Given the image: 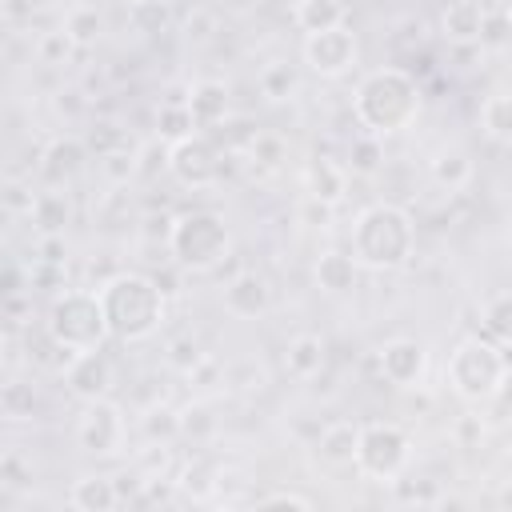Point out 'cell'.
<instances>
[{"mask_svg": "<svg viewBox=\"0 0 512 512\" xmlns=\"http://www.w3.org/2000/svg\"><path fill=\"white\" fill-rule=\"evenodd\" d=\"M484 4L480 0H452L444 12H440V32L448 44L456 48H472L480 44V32H484Z\"/></svg>", "mask_w": 512, "mask_h": 512, "instance_id": "e0dca14e", "label": "cell"}, {"mask_svg": "<svg viewBox=\"0 0 512 512\" xmlns=\"http://www.w3.org/2000/svg\"><path fill=\"white\" fill-rule=\"evenodd\" d=\"M316 500L312 496H304V492H292V488H276V492H268V496H260L256 500V508H312Z\"/></svg>", "mask_w": 512, "mask_h": 512, "instance_id": "bcb514c9", "label": "cell"}, {"mask_svg": "<svg viewBox=\"0 0 512 512\" xmlns=\"http://www.w3.org/2000/svg\"><path fill=\"white\" fill-rule=\"evenodd\" d=\"M224 156H228V152H224L208 132H192L188 140L168 144V176H172L180 188L204 192V188H212V184L224 176Z\"/></svg>", "mask_w": 512, "mask_h": 512, "instance_id": "ba28073f", "label": "cell"}, {"mask_svg": "<svg viewBox=\"0 0 512 512\" xmlns=\"http://www.w3.org/2000/svg\"><path fill=\"white\" fill-rule=\"evenodd\" d=\"M0 408H4L8 420H24V416H32V408H36V392H32V384L8 376V384L0 388Z\"/></svg>", "mask_w": 512, "mask_h": 512, "instance_id": "8d00e7d4", "label": "cell"}, {"mask_svg": "<svg viewBox=\"0 0 512 512\" xmlns=\"http://www.w3.org/2000/svg\"><path fill=\"white\" fill-rule=\"evenodd\" d=\"M32 260L64 264V260H68V244H64V236H40V240H36V256H32Z\"/></svg>", "mask_w": 512, "mask_h": 512, "instance_id": "c3c4849f", "label": "cell"}, {"mask_svg": "<svg viewBox=\"0 0 512 512\" xmlns=\"http://www.w3.org/2000/svg\"><path fill=\"white\" fill-rule=\"evenodd\" d=\"M64 384H68V392H72L76 400H100V396L112 392L116 368H112V360H108L100 348H92V352H80V356L72 360V368L64 372Z\"/></svg>", "mask_w": 512, "mask_h": 512, "instance_id": "4fadbf2b", "label": "cell"}, {"mask_svg": "<svg viewBox=\"0 0 512 512\" xmlns=\"http://www.w3.org/2000/svg\"><path fill=\"white\" fill-rule=\"evenodd\" d=\"M68 504L80 508V512H112V508L120 504V484L108 480V476L88 472V476H80V480L72 484Z\"/></svg>", "mask_w": 512, "mask_h": 512, "instance_id": "603a6c76", "label": "cell"}, {"mask_svg": "<svg viewBox=\"0 0 512 512\" xmlns=\"http://www.w3.org/2000/svg\"><path fill=\"white\" fill-rule=\"evenodd\" d=\"M28 220L36 228V236H64V228L72 220V204L60 188H44V192H36V204H32Z\"/></svg>", "mask_w": 512, "mask_h": 512, "instance_id": "cb8c5ba5", "label": "cell"}, {"mask_svg": "<svg viewBox=\"0 0 512 512\" xmlns=\"http://www.w3.org/2000/svg\"><path fill=\"white\" fill-rule=\"evenodd\" d=\"M28 288V272L16 264V260H8L4 264V280H0V296H16V292H24Z\"/></svg>", "mask_w": 512, "mask_h": 512, "instance_id": "681fc988", "label": "cell"}, {"mask_svg": "<svg viewBox=\"0 0 512 512\" xmlns=\"http://www.w3.org/2000/svg\"><path fill=\"white\" fill-rule=\"evenodd\" d=\"M360 428H364V424H356V420H336V424H328V428L316 436L320 460H324L328 468H348V464H356Z\"/></svg>", "mask_w": 512, "mask_h": 512, "instance_id": "d6986e66", "label": "cell"}, {"mask_svg": "<svg viewBox=\"0 0 512 512\" xmlns=\"http://www.w3.org/2000/svg\"><path fill=\"white\" fill-rule=\"evenodd\" d=\"M128 24L140 36H160L172 28V0H132L128 4Z\"/></svg>", "mask_w": 512, "mask_h": 512, "instance_id": "4316f807", "label": "cell"}, {"mask_svg": "<svg viewBox=\"0 0 512 512\" xmlns=\"http://www.w3.org/2000/svg\"><path fill=\"white\" fill-rule=\"evenodd\" d=\"M484 328H488V336L512 344V292H500L484 304Z\"/></svg>", "mask_w": 512, "mask_h": 512, "instance_id": "74e56055", "label": "cell"}, {"mask_svg": "<svg viewBox=\"0 0 512 512\" xmlns=\"http://www.w3.org/2000/svg\"><path fill=\"white\" fill-rule=\"evenodd\" d=\"M412 244H416V224L400 204L380 200L352 220V256L360 260V268L396 272L408 264Z\"/></svg>", "mask_w": 512, "mask_h": 512, "instance_id": "3957f363", "label": "cell"}, {"mask_svg": "<svg viewBox=\"0 0 512 512\" xmlns=\"http://www.w3.org/2000/svg\"><path fill=\"white\" fill-rule=\"evenodd\" d=\"M420 104H424V92H420V80L408 72V68H372L356 92H352V112H356V124L372 136H392V132H404L416 116H420Z\"/></svg>", "mask_w": 512, "mask_h": 512, "instance_id": "6da1fadb", "label": "cell"}, {"mask_svg": "<svg viewBox=\"0 0 512 512\" xmlns=\"http://www.w3.org/2000/svg\"><path fill=\"white\" fill-rule=\"evenodd\" d=\"M188 36H196V40H204V36H212V28H216V20H212V12H196V16H188Z\"/></svg>", "mask_w": 512, "mask_h": 512, "instance_id": "f907efd6", "label": "cell"}, {"mask_svg": "<svg viewBox=\"0 0 512 512\" xmlns=\"http://www.w3.org/2000/svg\"><path fill=\"white\" fill-rule=\"evenodd\" d=\"M136 168H140V148H120V152H112V156H100V172H104L112 184L136 180Z\"/></svg>", "mask_w": 512, "mask_h": 512, "instance_id": "ab89813d", "label": "cell"}, {"mask_svg": "<svg viewBox=\"0 0 512 512\" xmlns=\"http://www.w3.org/2000/svg\"><path fill=\"white\" fill-rule=\"evenodd\" d=\"M28 288L64 292V264H44V260H32V268H28Z\"/></svg>", "mask_w": 512, "mask_h": 512, "instance_id": "ee69618b", "label": "cell"}, {"mask_svg": "<svg viewBox=\"0 0 512 512\" xmlns=\"http://www.w3.org/2000/svg\"><path fill=\"white\" fill-rule=\"evenodd\" d=\"M156 132H160V140H164V144H176V140H188V136H192V132H200V128H196V120H192V108H188V104L164 100V104L156 108Z\"/></svg>", "mask_w": 512, "mask_h": 512, "instance_id": "f1b7e54d", "label": "cell"}, {"mask_svg": "<svg viewBox=\"0 0 512 512\" xmlns=\"http://www.w3.org/2000/svg\"><path fill=\"white\" fill-rule=\"evenodd\" d=\"M496 400L512 412V360H508V368H504V380H500V392H496Z\"/></svg>", "mask_w": 512, "mask_h": 512, "instance_id": "db71d44e", "label": "cell"}, {"mask_svg": "<svg viewBox=\"0 0 512 512\" xmlns=\"http://www.w3.org/2000/svg\"><path fill=\"white\" fill-rule=\"evenodd\" d=\"M84 144H88V152H96V160H100V156H112V152H120V148H136V140L128 136V128H120L116 120H96V124L88 128Z\"/></svg>", "mask_w": 512, "mask_h": 512, "instance_id": "d6a6232c", "label": "cell"}, {"mask_svg": "<svg viewBox=\"0 0 512 512\" xmlns=\"http://www.w3.org/2000/svg\"><path fill=\"white\" fill-rule=\"evenodd\" d=\"M456 436H460L464 444H472V436H484V424H480L476 416H464V420L456 424Z\"/></svg>", "mask_w": 512, "mask_h": 512, "instance_id": "f5cc1de1", "label": "cell"}, {"mask_svg": "<svg viewBox=\"0 0 512 512\" xmlns=\"http://www.w3.org/2000/svg\"><path fill=\"white\" fill-rule=\"evenodd\" d=\"M56 112L60 116H80L84 112V96L80 92H60L56 96Z\"/></svg>", "mask_w": 512, "mask_h": 512, "instance_id": "816d5d0a", "label": "cell"}, {"mask_svg": "<svg viewBox=\"0 0 512 512\" xmlns=\"http://www.w3.org/2000/svg\"><path fill=\"white\" fill-rule=\"evenodd\" d=\"M228 248H232V232H228L220 212L192 208V212L172 220L168 252H172V264L180 272H212L216 264H224Z\"/></svg>", "mask_w": 512, "mask_h": 512, "instance_id": "277c9868", "label": "cell"}, {"mask_svg": "<svg viewBox=\"0 0 512 512\" xmlns=\"http://www.w3.org/2000/svg\"><path fill=\"white\" fill-rule=\"evenodd\" d=\"M428 172H432V180H436L440 188L460 192V188H468V184H472L476 164H472V152H468V148H460V144H444V148H436V156H432Z\"/></svg>", "mask_w": 512, "mask_h": 512, "instance_id": "44dd1931", "label": "cell"}, {"mask_svg": "<svg viewBox=\"0 0 512 512\" xmlns=\"http://www.w3.org/2000/svg\"><path fill=\"white\" fill-rule=\"evenodd\" d=\"M188 108H192V120L200 132H212L216 124H228L232 116V92L224 80H196L188 84Z\"/></svg>", "mask_w": 512, "mask_h": 512, "instance_id": "9a60e30c", "label": "cell"}, {"mask_svg": "<svg viewBox=\"0 0 512 512\" xmlns=\"http://www.w3.org/2000/svg\"><path fill=\"white\" fill-rule=\"evenodd\" d=\"M28 12H36V8H48V4H56V0H20Z\"/></svg>", "mask_w": 512, "mask_h": 512, "instance_id": "9f6ffc18", "label": "cell"}, {"mask_svg": "<svg viewBox=\"0 0 512 512\" xmlns=\"http://www.w3.org/2000/svg\"><path fill=\"white\" fill-rule=\"evenodd\" d=\"M128 424H124V408L108 396L100 400H84L80 416H76V444L88 456H116L124 448Z\"/></svg>", "mask_w": 512, "mask_h": 512, "instance_id": "9c48e42d", "label": "cell"}, {"mask_svg": "<svg viewBox=\"0 0 512 512\" xmlns=\"http://www.w3.org/2000/svg\"><path fill=\"white\" fill-rule=\"evenodd\" d=\"M256 168H264V172H276L284 160H288V144H284V136H276V132H256V140L248 144V152H244Z\"/></svg>", "mask_w": 512, "mask_h": 512, "instance_id": "e575fe53", "label": "cell"}, {"mask_svg": "<svg viewBox=\"0 0 512 512\" xmlns=\"http://www.w3.org/2000/svg\"><path fill=\"white\" fill-rule=\"evenodd\" d=\"M32 312V292H16V296H4V320H8V332H16L24 324V316Z\"/></svg>", "mask_w": 512, "mask_h": 512, "instance_id": "7dc6e473", "label": "cell"}, {"mask_svg": "<svg viewBox=\"0 0 512 512\" xmlns=\"http://www.w3.org/2000/svg\"><path fill=\"white\" fill-rule=\"evenodd\" d=\"M0 480H4V488H32V460L20 448H4V456H0Z\"/></svg>", "mask_w": 512, "mask_h": 512, "instance_id": "60d3db41", "label": "cell"}, {"mask_svg": "<svg viewBox=\"0 0 512 512\" xmlns=\"http://www.w3.org/2000/svg\"><path fill=\"white\" fill-rule=\"evenodd\" d=\"M352 176H376L384 168V136H372V132H360L352 144H348V164H344Z\"/></svg>", "mask_w": 512, "mask_h": 512, "instance_id": "83f0119b", "label": "cell"}, {"mask_svg": "<svg viewBox=\"0 0 512 512\" xmlns=\"http://www.w3.org/2000/svg\"><path fill=\"white\" fill-rule=\"evenodd\" d=\"M204 360V348H200V340H192V336H180V340H172L168 344V364L176 368V372H192L196 364Z\"/></svg>", "mask_w": 512, "mask_h": 512, "instance_id": "7bdbcfd3", "label": "cell"}, {"mask_svg": "<svg viewBox=\"0 0 512 512\" xmlns=\"http://www.w3.org/2000/svg\"><path fill=\"white\" fill-rule=\"evenodd\" d=\"M220 480H224V476H220V468H216L212 460H204V456H200V460H192V464H184V468H180L176 488H180V492H188L192 500H208V496L220 488Z\"/></svg>", "mask_w": 512, "mask_h": 512, "instance_id": "f546056e", "label": "cell"}, {"mask_svg": "<svg viewBox=\"0 0 512 512\" xmlns=\"http://www.w3.org/2000/svg\"><path fill=\"white\" fill-rule=\"evenodd\" d=\"M292 20H296V28H300L304 36L340 28V24H344V0H296Z\"/></svg>", "mask_w": 512, "mask_h": 512, "instance_id": "d4e9b609", "label": "cell"}, {"mask_svg": "<svg viewBox=\"0 0 512 512\" xmlns=\"http://www.w3.org/2000/svg\"><path fill=\"white\" fill-rule=\"evenodd\" d=\"M496 504H500V508H512V484H504V488L496 492Z\"/></svg>", "mask_w": 512, "mask_h": 512, "instance_id": "11a10c76", "label": "cell"}, {"mask_svg": "<svg viewBox=\"0 0 512 512\" xmlns=\"http://www.w3.org/2000/svg\"><path fill=\"white\" fill-rule=\"evenodd\" d=\"M256 88H260V96H264V100L284 104V100H292V96L300 92V76H296V68H292L288 60H272V64H264V68H260Z\"/></svg>", "mask_w": 512, "mask_h": 512, "instance_id": "484cf974", "label": "cell"}, {"mask_svg": "<svg viewBox=\"0 0 512 512\" xmlns=\"http://www.w3.org/2000/svg\"><path fill=\"white\" fill-rule=\"evenodd\" d=\"M76 356H80V352H72L68 344H60V340L48 332V324L24 332V360H28L32 368H40V372H56V376H64V372L72 368Z\"/></svg>", "mask_w": 512, "mask_h": 512, "instance_id": "ac0fdd59", "label": "cell"}, {"mask_svg": "<svg viewBox=\"0 0 512 512\" xmlns=\"http://www.w3.org/2000/svg\"><path fill=\"white\" fill-rule=\"evenodd\" d=\"M84 160H88V144L80 136H56L40 148L36 168H40V180L48 188H64L84 172Z\"/></svg>", "mask_w": 512, "mask_h": 512, "instance_id": "7c38bea8", "label": "cell"}, {"mask_svg": "<svg viewBox=\"0 0 512 512\" xmlns=\"http://www.w3.org/2000/svg\"><path fill=\"white\" fill-rule=\"evenodd\" d=\"M428 372V348L412 336H396L380 348V376L396 388H416Z\"/></svg>", "mask_w": 512, "mask_h": 512, "instance_id": "8fae6325", "label": "cell"}, {"mask_svg": "<svg viewBox=\"0 0 512 512\" xmlns=\"http://www.w3.org/2000/svg\"><path fill=\"white\" fill-rule=\"evenodd\" d=\"M504 368H508V360H504V352L492 340L468 336L448 356V384H452V392L460 400L484 404V400H496L500 380H504Z\"/></svg>", "mask_w": 512, "mask_h": 512, "instance_id": "8992f818", "label": "cell"}, {"mask_svg": "<svg viewBox=\"0 0 512 512\" xmlns=\"http://www.w3.org/2000/svg\"><path fill=\"white\" fill-rule=\"evenodd\" d=\"M140 432L148 444H172V440H180V412L168 404H152L140 416Z\"/></svg>", "mask_w": 512, "mask_h": 512, "instance_id": "4dcf8cb0", "label": "cell"}, {"mask_svg": "<svg viewBox=\"0 0 512 512\" xmlns=\"http://www.w3.org/2000/svg\"><path fill=\"white\" fill-rule=\"evenodd\" d=\"M64 32L76 40V48H92L100 40V32H104V16L92 4H80V8H72L64 16Z\"/></svg>", "mask_w": 512, "mask_h": 512, "instance_id": "836d02e7", "label": "cell"}, {"mask_svg": "<svg viewBox=\"0 0 512 512\" xmlns=\"http://www.w3.org/2000/svg\"><path fill=\"white\" fill-rule=\"evenodd\" d=\"M76 52V40L64 32V24L60 28H52V32H44L40 40H36V56H40V64H48V68H60V64H68V56Z\"/></svg>", "mask_w": 512, "mask_h": 512, "instance_id": "d590c367", "label": "cell"}, {"mask_svg": "<svg viewBox=\"0 0 512 512\" xmlns=\"http://www.w3.org/2000/svg\"><path fill=\"white\" fill-rule=\"evenodd\" d=\"M324 364H328V348H324V340L316 332H300V336L288 340L284 368H288L292 380H316L324 372Z\"/></svg>", "mask_w": 512, "mask_h": 512, "instance_id": "ffe728a7", "label": "cell"}, {"mask_svg": "<svg viewBox=\"0 0 512 512\" xmlns=\"http://www.w3.org/2000/svg\"><path fill=\"white\" fill-rule=\"evenodd\" d=\"M508 36H512V16H508L504 8H496V12H484V32H480V44L496 48V44H504Z\"/></svg>", "mask_w": 512, "mask_h": 512, "instance_id": "f6af8a7d", "label": "cell"}, {"mask_svg": "<svg viewBox=\"0 0 512 512\" xmlns=\"http://www.w3.org/2000/svg\"><path fill=\"white\" fill-rule=\"evenodd\" d=\"M44 324L72 352H92V348H100L112 336L108 332L104 304H100V292H88V288H64V292H56L52 304H48Z\"/></svg>", "mask_w": 512, "mask_h": 512, "instance_id": "5b68a950", "label": "cell"}, {"mask_svg": "<svg viewBox=\"0 0 512 512\" xmlns=\"http://www.w3.org/2000/svg\"><path fill=\"white\" fill-rule=\"evenodd\" d=\"M356 52H360L356 32L344 28V24H340V28H328V32L304 36V64H308L316 76H324V80L344 76V72L356 64Z\"/></svg>", "mask_w": 512, "mask_h": 512, "instance_id": "30bf717a", "label": "cell"}, {"mask_svg": "<svg viewBox=\"0 0 512 512\" xmlns=\"http://www.w3.org/2000/svg\"><path fill=\"white\" fill-rule=\"evenodd\" d=\"M356 276H360V260L352 252H340V248H328L316 256V284L332 296H344L356 288Z\"/></svg>", "mask_w": 512, "mask_h": 512, "instance_id": "7402d4cb", "label": "cell"}, {"mask_svg": "<svg viewBox=\"0 0 512 512\" xmlns=\"http://www.w3.org/2000/svg\"><path fill=\"white\" fill-rule=\"evenodd\" d=\"M212 432H216V416H212V408H208V404L180 408V436H188V440L204 444Z\"/></svg>", "mask_w": 512, "mask_h": 512, "instance_id": "f35d334b", "label": "cell"}, {"mask_svg": "<svg viewBox=\"0 0 512 512\" xmlns=\"http://www.w3.org/2000/svg\"><path fill=\"white\" fill-rule=\"evenodd\" d=\"M480 128L492 140H512V92H492L480 104Z\"/></svg>", "mask_w": 512, "mask_h": 512, "instance_id": "1f68e13d", "label": "cell"}, {"mask_svg": "<svg viewBox=\"0 0 512 512\" xmlns=\"http://www.w3.org/2000/svg\"><path fill=\"white\" fill-rule=\"evenodd\" d=\"M268 304H272V288H268V280H264L256 268H244V272H236V276L224 284V308H228L232 316H240V320L264 316Z\"/></svg>", "mask_w": 512, "mask_h": 512, "instance_id": "5bb4252c", "label": "cell"}, {"mask_svg": "<svg viewBox=\"0 0 512 512\" xmlns=\"http://www.w3.org/2000/svg\"><path fill=\"white\" fill-rule=\"evenodd\" d=\"M0 200H4V212L8 216H32V204H36V192H32V184H24V180H8L4 184V192H0Z\"/></svg>", "mask_w": 512, "mask_h": 512, "instance_id": "b9f144b4", "label": "cell"}, {"mask_svg": "<svg viewBox=\"0 0 512 512\" xmlns=\"http://www.w3.org/2000/svg\"><path fill=\"white\" fill-rule=\"evenodd\" d=\"M412 460V436L408 428L392 424V420H372L360 428V448H356V472L376 480V484H392Z\"/></svg>", "mask_w": 512, "mask_h": 512, "instance_id": "52a82bcc", "label": "cell"}, {"mask_svg": "<svg viewBox=\"0 0 512 512\" xmlns=\"http://www.w3.org/2000/svg\"><path fill=\"white\" fill-rule=\"evenodd\" d=\"M100 304L108 316V332L120 344H140L164 324V288L144 272H112L100 288Z\"/></svg>", "mask_w": 512, "mask_h": 512, "instance_id": "7a4b0ae2", "label": "cell"}, {"mask_svg": "<svg viewBox=\"0 0 512 512\" xmlns=\"http://www.w3.org/2000/svg\"><path fill=\"white\" fill-rule=\"evenodd\" d=\"M304 192H308V200L336 208L348 196V168L336 164L332 156H312L304 168Z\"/></svg>", "mask_w": 512, "mask_h": 512, "instance_id": "2e32d148", "label": "cell"}]
</instances>
